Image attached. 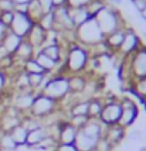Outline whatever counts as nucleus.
I'll return each instance as SVG.
<instances>
[{
	"instance_id": "obj_16",
	"label": "nucleus",
	"mask_w": 146,
	"mask_h": 151,
	"mask_svg": "<svg viewBox=\"0 0 146 151\" xmlns=\"http://www.w3.org/2000/svg\"><path fill=\"white\" fill-rule=\"evenodd\" d=\"M126 138V129H123L119 124H113L105 127V133H104V140H105L111 147H118V145Z\"/></svg>"
},
{
	"instance_id": "obj_22",
	"label": "nucleus",
	"mask_w": 146,
	"mask_h": 151,
	"mask_svg": "<svg viewBox=\"0 0 146 151\" xmlns=\"http://www.w3.org/2000/svg\"><path fill=\"white\" fill-rule=\"evenodd\" d=\"M70 12H71V19H73V21H74L75 28H77V27H80L81 24L86 23L89 19H92V16L89 14V12H88V9H86V7L70 9Z\"/></svg>"
},
{
	"instance_id": "obj_42",
	"label": "nucleus",
	"mask_w": 146,
	"mask_h": 151,
	"mask_svg": "<svg viewBox=\"0 0 146 151\" xmlns=\"http://www.w3.org/2000/svg\"><path fill=\"white\" fill-rule=\"evenodd\" d=\"M142 103H143V105H145V107H146V99H145V100H142Z\"/></svg>"
},
{
	"instance_id": "obj_3",
	"label": "nucleus",
	"mask_w": 146,
	"mask_h": 151,
	"mask_svg": "<svg viewBox=\"0 0 146 151\" xmlns=\"http://www.w3.org/2000/svg\"><path fill=\"white\" fill-rule=\"evenodd\" d=\"M104 40H105V35L101 31L100 26L94 17L75 28V42L88 50L102 44Z\"/></svg>"
},
{
	"instance_id": "obj_12",
	"label": "nucleus",
	"mask_w": 146,
	"mask_h": 151,
	"mask_svg": "<svg viewBox=\"0 0 146 151\" xmlns=\"http://www.w3.org/2000/svg\"><path fill=\"white\" fill-rule=\"evenodd\" d=\"M37 92L34 91H20L16 93V96L13 98V109H16L20 113L21 116H27L30 113V109L34 103Z\"/></svg>"
},
{
	"instance_id": "obj_1",
	"label": "nucleus",
	"mask_w": 146,
	"mask_h": 151,
	"mask_svg": "<svg viewBox=\"0 0 146 151\" xmlns=\"http://www.w3.org/2000/svg\"><path fill=\"white\" fill-rule=\"evenodd\" d=\"M89 61H91L89 50L77 42H73L67 47L65 57L62 59V72L65 75L88 73Z\"/></svg>"
},
{
	"instance_id": "obj_27",
	"label": "nucleus",
	"mask_w": 146,
	"mask_h": 151,
	"mask_svg": "<svg viewBox=\"0 0 146 151\" xmlns=\"http://www.w3.org/2000/svg\"><path fill=\"white\" fill-rule=\"evenodd\" d=\"M0 148L3 151H16L19 150V147L16 145V143L13 141V138L10 137L9 133H1L0 134Z\"/></svg>"
},
{
	"instance_id": "obj_14",
	"label": "nucleus",
	"mask_w": 146,
	"mask_h": 151,
	"mask_svg": "<svg viewBox=\"0 0 146 151\" xmlns=\"http://www.w3.org/2000/svg\"><path fill=\"white\" fill-rule=\"evenodd\" d=\"M48 137H51V134H50V127L41 124V126H38V127H36V129H33V130L28 132V134H27L26 147L34 150V148L38 147L41 143H44Z\"/></svg>"
},
{
	"instance_id": "obj_23",
	"label": "nucleus",
	"mask_w": 146,
	"mask_h": 151,
	"mask_svg": "<svg viewBox=\"0 0 146 151\" xmlns=\"http://www.w3.org/2000/svg\"><path fill=\"white\" fill-rule=\"evenodd\" d=\"M128 88H129V91L139 99L140 102L146 99V76L131 82V83L128 85Z\"/></svg>"
},
{
	"instance_id": "obj_7",
	"label": "nucleus",
	"mask_w": 146,
	"mask_h": 151,
	"mask_svg": "<svg viewBox=\"0 0 146 151\" xmlns=\"http://www.w3.org/2000/svg\"><path fill=\"white\" fill-rule=\"evenodd\" d=\"M121 114H122L121 100L116 98H108V99H105L104 109H102L101 116H100V122L105 126V127L118 124V123H119V119H121Z\"/></svg>"
},
{
	"instance_id": "obj_24",
	"label": "nucleus",
	"mask_w": 146,
	"mask_h": 151,
	"mask_svg": "<svg viewBox=\"0 0 146 151\" xmlns=\"http://www.w3.org/2000/svg\"><path fill=\"white\" fill-rule=\"evenodd\" d=\"M104 103H105V98H102V96L89 99V107H88L89 119H100L101 112L104 109Z\"/></svg>"
},
{
	"instance_id": "obj_21",
	"label": "nucleus",
	"mask_w": 146,
	"mask_h": 151,
	"mask_svg": "<svg viewBox=\"0 0 146 151\" xmlns=\"http://www.w3.org/2000/svg\"><path fill=\"white\" fill-rule=\"evenodd\" d=\"M9 134H10V137L13 138V141L16 143V145H17L19 148H20V147H26L28 130H27L21 123L19 126H16L14 129H12V130L9 132Z\"/></svg>"
},
{
	"instance_id": "obj_28",
	"label": "nucleus",
	"mask_w": 146,
	"mask_h": 151,
	"mask_svg": "<svg viewBox=\"0 0 146 151\" xmlns=\"http://www.w3.org/2000/svg\"><path fill=\"white\" fill-rule=\"evenodd\" d=\"M106 6H108V4H106L105 0H92V3L86 7V9H88L89 14H91L92 17H95V16H97V14L102 10V9H104V7H106Z\"/></svg>"
},
{
	"instance_id": "obj_6",
	"label": "nucleus",
	"mask_w": 146,
	"mask_h": 151,
	"mask_svg": "<svg viewBox=\"0 0 146 151\" xmlns=\"http://www.w3.org/2000/svg\"><path fill=\"white\" fill-rule=\"evenodd\" d=\"M58 112H60V103L57 100L46 96L44 93L38 92L36 95V99H34V103L31 106V109H30L28 116L44 122V120H47L48 117L54 116Z\"/></svg>"
},
{
	"instance_id": "obj_40",
	"label": "nucleus",
	"mask_w": 146,
	"mask_h": 151,
	"mask_svg": "<svg viewBox=\"0 0 146 151\" xmlns=\"http://www.w3.org/2000/svg\"><path fill=\"white\" fill-rule=\"evenodd\" d=\"M54 6H55V9L57 7H64L68 4V0H53Z\"/></svg>"
},
{
	"instance_id": "obj_25",
	"label": "nucleus",
	"mask_w": 146,
	"mask_h": 151,
	"mask_svg": "<svg viewBox=\"0 0 146 151\" xmlns=\"http://www.w3.org/2000/svg\"><path fill=\"white\" fill-rule=\"evenodd\" d=\"M21 69L26 73H28V75H31V73H46L36 58H31V59H28V61H26L21 65Z\"/></svg>"
},
{
	"instance_id": "obj_13",
	"label": "nucleus",
	"mask_w": 146,
	"mask_h": 151,
	"mask_svg": "<svg viewBox=\"0 0 146 151\" xmlns=\"http://www.w3.org/2000/svg\"><path fill=\"white\" fill-rule=\"evenodd\" d=\"M78 134V129L73 126L68 119L58 122V132H57V143L58 144H75Z\"/></svg>"
},
{
	"instance_id": "obj_37",
	"label": "nucleus",
	"mask_w": 146,
	"mask_h": 151,
	"mask_svg": "<svg viewBox=\"0 0 146 151\" xmlns=\"http://www.w3.org/2000/svg\"><path fill=\"white\" fill-rule=\"evenodd\" d=\"M53 151H78L75 144H57Z\"/></svg>"
},
{
	"instance_id": "obj_36",
	"label": "nucleus",
	"mask_w": 146,
	"mask_h": 151,
	"mask_svg": "<svg viewBox=\"0 0 146 151\" xmlns=\"http://www.w3.org/2000/svg\"><path fill=\"white\" fill-rule=\"evenodd\" d=\"M7 82H9V75H7L4 71H1V69H0V95L6 91Z\"/></svg>"
},
{
	"instance_id": "obj_20",
	"label": "nucleus",
	"mask_w": 146,
	"mask_h": 151,
	"mask_svg": "<svg viewBox=\"0 0 146 151\" xmlns=\"http://www.w3.org/2000/svg\"><path fill=\"white\" fill-rule=\"evenodd\" d=\"M88 73H80V75H68V83H70V92L75 98L80 96L86 85Z\"/></svg>"
},
{
	"instance_id": "obj_2",
	"label": "nucleus",
	"mask_w": 146,
	"mask_h": 151,
	"mask_svg": "<svg viewBox=\"0 0 146 151\" xmlns=\"http://www.w3.org/2000/svg\"><path fill=\"white\" fill-rule=\"evenodd\" d=\"M146 76V45L140 47L131 57L122 59V78L129 85L136 79Z\"/></svg>"
},
{
	"instance_id": "obj_29",
	"label": "nucleus",
	"mask_w": 146,
	"mask_h": 151,
	"mask_svg": "<svg viewBox=\"0 0 146 151\" xmlns=\"http://www.w3.org/2000/svg\"><path fill=\"white\" fill-rule=\"evenodd\" d=\"M37 4L40 7L41 13L43 14H48V13H53L55 10V6H54L53 0H36Z\"/></svg>"
},
{
	"instance_id": "obj_8",
	"label": "nucleus",
	"mask_w": 146,
	"mask_h": 151,
	"mask_svg": "<svg viewBox=\"0 0 146 151\" xmlns=\"http://www.w3.org/2000/svg\"><path fill=\"white\" fill-rule=\"evenodd\" d=\"M119 100L121 105H122V114H121L118 124L128 130L135 124V122L139 117V106L132 98H126L125 96V98H121Z\"/></svg>"
},
{
	"instance_id": "obj_4",
	"label": "nucleus",
	"mask_w": 146,
	"mask_h": 151,
	"mask_svg": "<svg viewBox=\"0 0 146 151\" xmlns=\"http://www.w3.org/2000/svg\"><path fill=\"white\" fill-rule=\"evenodd\" d=\"M94 19L97 20L101 31L104 33L105 37L115 33V31H118V30H121V28H126L128 27L125 24L123 19H122L121 12L116 7H112V6L104 7Z\"/></svg>"
},
{
	"instance_id": "obj_39",
	"label": "nucleus",
	"mask_w": 146,
	"mask_h": 151,
	"mask_svg": "<svg viewBox=\"0 0 146 151\" xmlns=\"http://www.w3.org/2000/svg\"><path fill=\"white\" fill-rule=\"evenodd\" d=\"M105 1L108 6H112V7H118L123 3V0H105Z\"/></svg>"
},
{
	"instance_id": "obj_5",
	"label": "nucleus",
	"mask_w": 146,
	"mask_h": 151,
	"mask_svg": "<svg viewBox=\"0 0 146 151\" xmlns=\"http://www.w3.org/2000/svg\"><path fill=\"white\" fill-rule=\"evenodd\" d=\"M41 93L46 96L57 100L61 103L65 100L71 92H70V83H68V75L65 73H55V75H48L46 83L41 89Z\"/></svg>"
},
{
	"instance_id": "obj_33",
	"label": "nucleus",
	"mask_w": 146,
	"mask_h": 151,
	"mask_svg": "<svg viewBox=\"0 0 146 151\" xmlns=\"http://www.w3.org/2000/svg\"><path fill=\"white\" fill-rule=\"evenodd\" d=\"M13 17H14V12H4V13H0V21H1L7 28H9L10 24H12Z\"/></svg>"
},
{
	"instance_id": "obj_35",
	"label": "nucleus",
	"mask_w": 146,
	"mask_h": 151,
	"mask_svg": "<svg viewBox=\"0 0 146 151\" xmlns=\"http://www.w3.org/2000/svg\"><path fill=\"white\" fill-rule=\"evenodd\" d=\"M14 3L12 0H0V13L4 12H14Z\"/></svg>"
},
{
	"instance_id": "obj_11",
	"label": "nucleus",
	"mask_w": 146,
	"mask_h": 151,
	"mask_svg": "<svg viewBox=\"0 0 146 151\" xmlns=\"http://www.w3.org/2000/svg\"><path fill=\"white\" fill-rule=\"evenodd\" d=\"M54 19H55V31L57 33H70L75 31V26L71 19L70 7H57L54 10Z\"/></svg>"
},
{
	"instance_id": "obj_18",
	"label": "nucleus",
	"mask_w": 146,
	"mask_h": 151,
	"mask_svg": "<svg viewBox=\"0 0 146 151\" xmlns=\"http://www.w3.org/2000/svg\"><path fill=\"white\" fill-rule=\"evenodd\" d=\"M126 28H128V27H126ZM126 28H121V30H118V31H115V33L106 35L105 40H104L105 45L108 47V50L111 51L112 55H115V54L119 51L121 45H122V41H123V38H125Z\"/></svg>"
},
{
	"instance_id": "obj_9",
	"label": "nucleus",
	"mask_w": 146,
	"mask_h": 151,
	"mask_svg": "<svg viewBox=\"0 0 146 151\" xmlns=\"http://www.w3.org/2000/svg\"><path fill=\"white\" fill-rule=\"evenodd\" d=\"M142 45H143V42H142L140 35L136 33L133 28L128 27V28H126V33H125V38L122 41V45H121L119 51L115 54V55H119L122 59L128 58V57H131L133 52H136Z\"/></svg>"
},
{
	"instance_id": "obj_10",
	"label": "nucleus",
	"mask_w": 146,
	"mask_h": 151,
	"mask_svg": "<svg viewBox=\"0 0 146 151\" xmlns=\"http://www.w3.org/2000/svg\"><path fill=\"white\" fill-rule=\"evenodd\" d=\"M34 26V21L30 17L27 13H19V12H14V17H13V21L12 24L9 27V30L12 33L17 34L19 37L21 38H26L28 33L31 31V28Z\"/></svg>"
},
{
	"instance_id": "obj_41",
	"label": "nucleus",
	"mask_w": 146,
	"mask_h": 151,
	"mask_svg": "<svg viewBox=\"0 0 146 151\" xmlns=\"http://www.w3.org/2000/svg\"><path fill=\"white\" fill-rule=\"evenodd\" d=\"M14 3V6H21V4H30L33 0H12Z\"/></svg>"
},
{
	"instance_id": "obj_15",
	"label": "nucleus",
	"mask_w": 146,
	"mask_h": 151,
	"mask_svg": "<svg viewBox=\"0 0 146 151\" xmlns=\"http://www.w3.org/2000/svg\"><path fill=\"white\" fill-rule=\"evenodd\" d=\"M24 40H26V41H28V42L33 45V48L36 50V51H38V50H41V48L47 44V40H48V33H47L46 30H44V28H43L38 23H34L31 31L28 33V35H27Z\"/></svg>"
},
{
	"instance_id": "obj_30",
	"label": "nucleus",
	"mask_w": 146,
	"mask_h": 151,
	"mask_svg": "<svg viewBox=\"0 0 146 151\" xmlns=\"http://www.w3.org/2000/svg\"><path fill=\"white\" fill-rule=\"evenodd\" d=\"M88 120H89V117H86V116H73V117H68V122L73 126H75L78 130L86 124Z\"/></svg>"
},
{
	"instance_id": "obj_17",
	"label": "nucleus",
	"mask_w": 146,
	"mask_h": 151,
	"mask_svg": "<svg viewBox=\"0 0 146 151\" xmlns=\"http://www.w3.org/2000/svg\"><path fill=\"white\" fill-rule=\"evenodd\" d=\"M36 52H37V51L33 48V45H31L28 41L23 40V42L20 44V47L17 48V51H16L13 55L14 62H16V64L20 62V65H23L26 61L34 58V57H36Z\"/></svg>"
},
{
	"instance_id": "obj_31",
	"label": "nucleus",
	"mask_w": 146,
	"mask_h": 151,
	"mask_svg": "<svg viewBox=\"0 0 146 151\" xmlns=\"http://www.w3.org/2000/svg\"><path fill=\"white\" fill-rule=\"evenodd\" d=\"M92 3V0H68L67 6L70 9H80V7H88Z\"/></svg>"
},
{
	"instance_id": "obj_19",
	"label": "nucleus",
	"mask_w": 146,
	"mask_h": 151,
	"mask_svg": "<svg viewBox=\"0 0 146 151\" xmlns=\"http://www.w3.org/2000/svg\"><path fill=\"white\" fill-rule=\"evenodd\" d=\"M23 40H24V38H21V37H19L17 34L12 33V31L9 30V31L6 33V35H4V38L1 40L0 45L6 50L9 55H12V57H13L14 52L17 51V48H19V47H20V44L23 42Z\"/></svg>"
},
{
	"instance_id": "obj_38",
	"label": "nucleus",
	"mask_w": 146,
	"mask_h": 151,
	"mask_svg": "<svg viewBox=\"0 0 146 151\" xmlns=\"http://www.w3.org/2000/svg\"><path fill=\"white\" fill-rule=\"evenodd\" d=\"M7 31H9V28H7V27L0 21V42H1V40L4 38V35H6Z\"/></svg>"
},
{
	"instance_id": "obj_34",
	"label": "nucleus",
	"mask_w": 146,
	"mask_h": 151,
	"mask_svg": "<svg viewBox=\"0 0 146 151\" xmlns=\"http://www.w3.org/2000/svg\"><path fill=\"white\" fill-rule=\"evenodd\" d=\"M132 3V6L135 7V10L142 16L146 12V0H129Z\"/></svg>"
},
{
	"instance_id": "obj_32",
	"label": "nucleus",
	"mask_w": 146,
	"mask_h": 151,
	"mask_svg": "<svg viewBox=\"0 0 146 151\" xmlns=\"http://www.w3.org/2000/svg\"><path fill=\"white\" fill-rule=\"evenodd\" d=\"M126 138L131 140V141H140V140L143 138V133L140 132L139 129H133V130H131L129 133L126 130Z\"/></svg>"
},
{
	"instance_id": "obj_26",
	"label": "nucleus",
	"mask_w": 146,
	"mask_h": 151,
	"mask_svg": "<svg viewBox=\"0 0 146 151\" xmlns=\"http://www.w3.org/2000/svg\"><path fill=\"white\" fill-rule=\"evenodd\" d=\"M47 33L50 31H55V19H54V12L53 13H48V14H43L41 19L37 21Z\"/></svg>"
}]
</instances>
